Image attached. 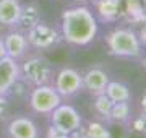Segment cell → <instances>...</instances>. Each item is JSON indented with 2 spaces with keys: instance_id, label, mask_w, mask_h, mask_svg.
Returning a JSON list of instances; mask_svg holds the SVG:
<instances>
[{
  "instance_id": "6da1fadb",
  "label": "cell",
  "mask_w": 146,
  "mask_h": 138,
  "mask_svg": "<svg viewBox=\"0 0 146 138\" xmlns=\"http://www.w3.org/2000/svg\"><path fill=\"white\" fill-rule=\"evenodd\" d=\"M99 31V23L94 11L84 3L65 8L60 16V34L65 42L84 47L93 42Z\"/></svg>"
},
{
  "instance_id": "7a4b0ae2",
  "label": "cell",
  "mask_w": 146,
  "mask_h": 138,
  "mask_svg": "<svg viewBox=\"0 0 146 138\" xmlns=\"http://www.w3.org/2000/svg\"><path fill=\"white\" fill-rule=\"evenodd\" d=\"M109 54L120 58H138L143 55V44L131 28H114L104 36Z\"/></svg>"
},
{
  "instance_id": "3957f363",
  "label": "cell",
  "mask_w": 146,
  "mask_h": 138,
  "mask_svg": "<svg viewBox=\"0 0 146 138\" xmlns=\"http://www.w3.org/2000/svg\"><path fill=\"white\" fill-rule=\"evenodd\" d=\"M21 80L34 88L41 85H52L54 80V67L52 62L42 55V54H33L26 55L20 64Z\"/></svg>"
},
{
  "instance_id": "277c9868",
  "label": "cell",
  "mask_w": 146,
  "mask_h": 138,
  "mask_svg": "<svg viewBox=\"0 0 146 138\" xmlns=\"http://www.w3.org/2000/svg\"><path fill=\"white\" fill-rule=\"evenodd\" d=\"M28 104L37 115H50V112L63 102V98L52 85H41L31 88L28 94Z\"/></svg>"
},
{
  "instance_id": "5b68a950",
  "label": "cell",
  "mask_w": 146,
  "mask_h": 138,
  "mask_svg": "<svg viewBox=\"0 0 146 138\" xmlns=\"http://www.w3.org/2000/svg\"><path fill=\"white\" fill-rule=\"evenodd\" d=\"M28 39V44L31 49L36 50H49V49L57 47L60 41H62V34L60 29L55 26H50L44 21H39L28 31H25Z\"/></svg>"
},
{
  "instance_id": "8992f818",
  "label": "cell",
  "mask_w": 146,
  "mask_h": 138,
  "mask_svg": "<svg viewBox=\"0 0 146 138\" xmlns=\"http://www.w3.org/2000/svg\"><path fill=\"white\" fill-rule=\"evenodd\" d=\"M52 86L63 99L73 98L83 91V73L72 67H63L54 75Z\"/></svg>"
},
{
  "instance_id": "52a82bcc",
  "label": "cell",
  "mask_w": 146,
  "mask_h": 138,
  "mask_svg": "<svg viewBox=\"0 0 146 138\" xmlns=\"http://www.w3.org/2000/svg\"><path fill=\"white\" fill-rule=\"evenodd\" d=\"M50 125L62 133H73L83 125L80 112L70 104H60L50 112Z\"/></svg>"
},
{
  "instance_id": "ba28073f",
  "label": "cell",
  "mask_w": 146,
  "mask_h": 138,
  "mask_svg": "<svg viewBox=\"0 0 146 138\" xmlns=\"http://www.w3.org/2000/svg\"><path fill=\"white\" fill-rule=\"evenodd\" d=\"M7 138H41L37 123L31 117L15 115L5 125Z\"/></svg>"
},
{
  "instance_id": "9c48e42d",
  "label": "cell",
  "mask_w": 146,
  "mask_h": 138,
  "mask_svg": "<svg viewBox=\"0 0 146 138\" xmlns=\"http://www.w3.org/2000/svg\"><path fill=\"white\" fill-rule=\"evenodd\" d=\"M21 78L20 62L5 55L0 58V96H8L11 88Z\"/></svg>"
},
{
  "instance_id": "30bf717a",
  "label": "cell",
  "mask_w": 146,
  "mask_h": 138,
  "mask_svg": "<svg viewBox=\"0 0 146 138\" xmlns=\"http://www.w3.org/2000/svg\"><path fill=\"white\" fill-rule=\"evenodd\" d=\"M3 44H5L7 55L18 60V62L26 57L29 49H31L28 44L25 31H20V29H11V31L7 33L3 36Z\"/></svg>"
},
{
  "instance_id": "8fae6325",
  "label": "cell",
  "mask_w": 146,
  "mask_h": 138,
  "mask_svg": "<svg viewBox=\"0 0 146 138\" xmlns=\"http://www.w3.org/2000/svg\"><path fill=\"white\" fill-rule=\"evenodd\" d=\"M107 83H109V75L106 70L99 67L88 68L83 73V90H86L91 96L102 94L106 91Z\"/></svg>"
},
{
  "instance_id": "7c38bea8",
  "label": "cell",
  "mask_w": 146,
  "mask_h": 138,
  "mask_svg": "<svg viewBox=\"0 0 146 138\" xmlns=\"http://www.w3.org/2000/svg\"><path fill=\"white\" fill-rule=\"evenodd\" d=\"M93 5L102 23H115L122 15V0H93Z\"/></svg>"
},
{
  "instance_id": "4fadbf2b",
  "label": "cell",
  "mask_w": 146,
  "mask_h": 138,
  "mask_svg": "<svg viewBox=\"0 0 146 138\" xmlns=\"http://www.w3.org/2000/svg\"><path fill=\"white\" fill-rule=\"evenodd\" d=\"M21 2L20 0H0V25L15 29L20 20Z\"/></svg>"
},
{
  "instance_id": "5bb4252c",
  "label": "cell",
  "mask_w": 146,
  "mask_h": 138,
  "mask_svg": "<svg viewBox=\"0 0 146 138\" xmlns=\"http://www.w3.org/2000/svg\"><path fill=\"white\" fill-rule=\"evenodd\" d=\"M41 8L37 3H21V13H20V20L16 28L20 31H28L29 28H33L34 25H37L41 20Z\"/></svg>"
},
{
  "instance_id": "9a60e30c",
  "label": "cell",
  "mask_w": 146,
  "mask_h": 138,
  "mask_svg": "<svg viewBox=\"0 0 146 138\" xmlns=\"http://www.w3.org/2000/svg\"><path fill=\"white\" fill-rule=\"evenodd\" d=\"M104 94L109 98L112 102H127L131 99V93L128 85L122 83V81H110L106 86Z\"/></svg>"
},
{
  "instance_id": "2e32d148",
  "label": "cell",
  "mask_w": 146,
  "mask_h": 138,
  "mask_svg": "<svg viewBox=\"0 0 146 138\" xmlns=\"http://www.w3.org/2000/svg\"><path fill=\"white\" fill-rule=\"evenodd\" d=\"M131 120V107L130 102H114L109 114V122L119 125H128Z\"/></svg>"
},
{
  "instance_id": "e0dca14e",
  "label": "cell",
  "mask_w": 146,
  "mask_h": 138,
  "mask_svg": "<svg viewBox=\"0 0 146 138\" xmlns=\"http://www.w3.org/2000/svg\"><path fill=\"white\" fill-rule=\"evenodd\" d=\"M83 128L86 138H112L110 130L101 120H89L86 125H83Z\"/></svg>"
},
{
  "instance_id": "ac0fdd59",
  "label": "cell",
  "mask_w": 146,
  "mask_h": 138,
  "mask_svg": "<svg viewBox=\"0 0 146 138\" xmlns=\"http://www.w3.org/2000/svg\"><path fill=\"white\" fill-rule=\"evenodd\" d=\"M93 98H94V102H93L94 112L99 115L101 120L109 122V114H110V109H112V104L114 102L110 101L104 93L102 94H98V96H93Z\"/></svg>"
},
{
  "instance_id": "d6986e66",
  "label": "cell",
  "mask_w": 146,
  "mask_h": 138,
  "mask_svg": "<svg viewBox=\"0 0 146 138\" xmlns=\"http://www.w3.org/2000/svg\"><path fill=\"white\" fill-rule=\"evenodd\" d=\"M130 127L135 133H140V135L146 137V112H141L133 120H130Z\"/></svg>"
},
{
  "instance_id": "ffe728a7",
  "label": "cell",
  "mask_w": 146,
  "mask_h": 138,
  "mask_svg": "<svg viewBox=\"0 0 146 138\" xmlns=\"http://www.w3.org/2000/svg\"><path fill=\"white\" fill-rule=\"evenodd\" d=\"M10 111V102H8V96H0V120L7 119Z\"/></svg>"
},
{
  "instance_id": "44dd1931",
  "label": "cell",
  "mask_w": 146,
  "mask_h": 138,
  "mask_svg": "<svg viewBox=\"0 0 146 138\" xmlns=\"http://www.w3.org/2000/svg\"><path fill=\"white\" fill-rule=\"evenodd\" d=\"M47 138H75V137H73L72 133H62V132H58L57 128H54L52 125H50L49 132H47Z\"/></svg>"
},
{
  "instance_id": "7402d4cb",
  "label": "cell",
  "mask_w": 146,
  "mask_h": 138,
  "mask_svg": "<svg viewBox=\"0 0 146 138\" xmlns=\"http://www.w3.org/2000/svg\"><path fill=\"white\" fill-rule=\"evenodd\" d=\"M140 106H141V112H146V91L141 94V99H140Z\"/></svg>"
},
{
  "instance_id": "603a6c76",
  "label": "cell",
  "mask_w": 146,
  "mask_h": 138,
  "mask_svg": "<svg viewBox=\"0 0 146 138\" xmlns=\"http://www.w3.org/2000/svg\"><path fill=\"white\" fill-rule=\"evenodd\" d=\"M7 55V50H5V44H3V37H0V58H3Z\"/></svg>"
},
{
  "instance_id": "cb8c5ba5",
  "label": "cell",
  "mask_w": 146,
  "mask_h": 138,
  "mask_svg": "<svg viewBox=\"0 0 146 138\" xmlns=\"http://www.w3.org/2000/svg\"><path fill=\"white\" fill-rule=\"evenodd\" d=\"M141 65H143V68L146 70V52H145V57H143V60H141Z\"/></svg>"
},
{
  "instance_id": "d4e9b609",
  "label": "cell",
  "mask_w": 146,
  "mask_h": 138,
  "mask_svg": "<svg viewBox=\"0 0 146 138\" xmlns=\"http://www.w3.org/2000/svg\"><path fill=\"white\" fill-rule=\"evenodd\" d=\"M140 2H141V7H143V10L146 11V0H140Z\"/></svg>"
},
{
  "instance_id": "484cf974",
  "label": "cell",
  "mask_w": 146,
  "mask_h": 138,
  "mask_svg": "<svg viewBox=\"0 0 146 138\" xmlns=\"http://www.w3.org/2000/svg\"><path fill=\"white\" fill-rule=\"evenodd\" d=\"M75 2H78V3H86V2H89V0H75Z\"/></svg>"
}]
</instances>
